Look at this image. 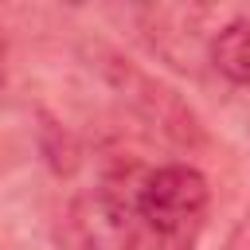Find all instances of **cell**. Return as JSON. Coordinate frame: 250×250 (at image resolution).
Listing matches in <instances>:
<instances>
[{
  "label": "cell",
  "mask_w": 250,
  "mask_h": 250,
  "mask_svg": "<svg viewBox=\"0 0 250 250\" xmlns=\"http://www.w3.org/2000/svg\"><path fill=\"white\" fill-rule=\"evenodd\" d=\"M211 62L234 86H250V20H227L211 35Z\"/></svg>",
  "instance_id": "obj_2"
},
{
  "label": "cell",
  "mask_w": 250,
  "mask_h": 250,
  "mask_svg": "<svg viewBox=\"0 0 250 250\" xmlns=\"http://www.w3.org/2000/svg\"><path fill=\"white\" fill-rule=\"evenodd\" d=\"M207 207V180L188 164H160L102 188L109 250H195Z\"/></svg>",
  "instance_id": "obj_1"
}]
</instances>
